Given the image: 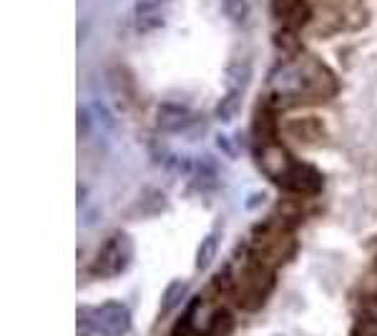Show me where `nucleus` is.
I'll use <instances>...</instances> for the list:
<instances>
[{"instance_id": "nucleus-14", "label": "nucleus", "mask_w": 377, "mask_h": 336, "mask_svg": "<svg viewBox=\"0 0 377 336\" xmlns=\"http://www.w3.org/2000/svg\"><path fill=\"white\" fill-rule=\"evenodd\" d=\"M161 3H166V0H136V15H151L156 13L161 8Z\"/></svg>"}, {"instance_id": "nucleus-11", "label": "nucleus", "mask_w": 377, "mask_h": 336, "mask_svg": "<svg viewBox=\"0 0 377 336\" xmlns=\"http://www.w3.org/2000/svg\"><path fill=\"white\" fill-rule=\"evenodd\" d=\"M217 249H219V236L217 233H209L204 236V241L199 244V251H196V269L199 271H206L212 266V261L217 258Z\"/></svg>"}, {"instance_id": "nucleus-17", "label": "nucleus", "mask_w": 377, "mask_h": 336, "mask_svg": "<svg viewBox=\"0 0 377 336\" xmlns=\"http://www.w3.org/2000/svg\"><path fill=\"white\" fill-rule=\"evenodd\" d=\"M83 198H86V186L78 184V204H83Z\"/></svg>"}, {"instance_id": "nucleus-1", "label": "nucleus", "mask_w": 377, "mask_h": 336, "mask_svg": "<svg viewBox=\"0 0 377 336\" xmlns=\"http://www.w3.org/2000/svg\"><path fill=\"white\" fill-rule=\"evenodd\" d=\"M251 256L267 269L285 264L287 258L294 254V241H292L290 226H277L269 221L257 224L251 231Z\"/></svg>"}, {"instance_id": "nucleus-9", "label": "nucleus", "mask_w": 377, "mask_h": 336, "mask_svg": "<svg viewBox=\"0 0 377 336\" xmlns=\"http://www.w3.org/2000/svg\"><path fill=\"white\" fill-rule=\"evenodd\" d=\"M242 88H229L226 91V96L217 103V118L224 121V123H229V121L234 118L239 113V106H242Z\"/></svg>"}, {"instance_id": "nucleus-13", "label": "nucleus", "mask_w": 377, "mask_h": 336, "mask_svg": "<svg viewBox=\"0 0 377 336\" xmlns=\"http://www.w3.org/2000/svg\"><path fill=\"white\" fill-rule=\"evenodd\" d=\"M219 6H221L224 18L237 23V26L249 18V0H219Z\"/></svg>"}, {"instance_id": "nucleus-6", "label": "nucleus", "mask_w": 377, "mask_h": 336, "mask_svg": "<svg viewBox=\"0 0 377 336\" xmlns=\"http://www.w3.org/2000/svg\"><path fill=\"white\" fill-rule=\"evenodd\" d=\"M194 121V113L181 103H161L156 111V125L164 133H184Z\"/></svg>"}, {"instance_id": "nucleus-3", "label": "nucleus", "mask_w": 377, "mask_h": 336, "mask_svg": "<svg viewBox=\"0 0 377 336\" xmlns=\"http://www.w3.org/2000/svg\"><path fill=\"white\" fill-rule=\"evenodd\" d=\"M274 184L287 193H294V196H315V193L322 191L324 176L319 173L317 166L312 163H294L292 161L287 166V171L274 181Z\"/></svg>"}, {"instance_id": "nucleus-15", "label": "nucleus", "mask_w": 377, "mask_h": 336, "mask_svg": "<svg viewBox=\"0 0 377 336\" xmlns=\"http://www.w3.org/2000/svg\"><path fill=\"white\" fill-rule=\"evenodd\" d=\"M93 111H96V116L101 118V123L106 125V131H113V118H111V113H108V108L103 106V103H93Z\"/></svg>"}, {"instance_id": "nucleus-2", "label": "nucleus", "mask_w": 377, "mask_h": 336, "mask_svg": "<svg viewBox=\"0 0 377 336\" xmlns=\"http://www.w3.org/2000/svg\"><path fill=\"white\" fill-rule=\"evenodd\" d=\"M133 258V241L126 236L124 231H116L101 244L99 254L91 264V276L96 278H113L124 274L126 266Z\"/></svg>"}, {"instance_id": "nucleus-4", "label": "nucleus", "mask_w": 377, "mask_h": 336, "mask_svg": "<svg viewBox=\"0 0 377 336\" xmlns=\"http://www.w3.org/2000/svg\"><path fill=\"white\" fill-rule=\"evenodd\" d=\"M93 329L101 336H126L131 329V314L124 301H103L93 311Z\"/></svg>"}, {"instance_id": "nucleus-8", "label": "nucleus", "mask_w": 377, "mask_h": 336, "mask_svg": "<svg viewBox=\"0 0 377 336\" xmlns=\"http://www.w3.org/2000/svg\"><path fill=\"white\" fill-rule=\"evenodd\" d=\"M186 294V281H181V278H176V281H171L169 286L164 289V294H161V311H159V317H169L176 306L181 303V299H184Z\"/></svg>"}, {"instance_id": "nucleus-16", "label": "nucleus", "mask_w": 377, "mask_h": 336, "mask_svg": "<svg viewBox=\"0 0 377 336\" xmlns=\"http://www.w3.org/2000/svg\"><path fill=\"white\" fill-rule=\"evenodd\" d=\"M88 128H91V116L83 106L78 108V136H86Z\"/></svg>"}, {"instance_id": "nucleus-5", "label": "nucleus", "mask_w": 377, "mask_h": 336, "mask_svg": "<svg viewBox=\"0 0 377 336\" xmlns=\"http://www.w3.org/2000/svg\"><path fill=\"white\" fill-rule=\"evenodd\" d=\"M271 8H274V15L282 23V28L290 33L302 30L312 18V8L307 0H271Z\"/></svg>"}, {"instance_id": "nucleus-10", "label": "nucleus", "mask_w": 377, "mask_h": 336, "mask_svg": "<svg viewBox=\"0 0 377 336\" xmlns=\"http://www.w3.org/2000/svg\"><path fill=\"white\" fill-rule=\"evenodd\" d=\"M234 329V317L232 311L226 309H217L206 324V331L201 336H229V331Z\"/></svg>"}, {"instance_id": "nucleus-12", "label": "nucleus", "mask_w": 377, "mask_h": 336, "mask_svg": "<svg viewBox=\"0 0 377 336\" xmlns=\"http://www.w3.org/2000/svg\"><path fill=\"white\" fill-rule=\"evenodd\" d=\"M199 306H201V297H194L192 303L186 306V311L179 317V321L174 324L171 336H192V326H194V319H196V314H199Z\"/></svg>"}, {"instance_id": "nucleus-7", "label": "nucleus", "mask_w": 377, "mask_h": 336, "mask_svg": "<svg viewBox=\"0 0 377 336\" xmlns=\"http://www.w3.org/2000/svg\"><path fill=\"white\" fill-rule=\"evenodd\" d=\"M290 136L302 141V143H317L324 139V123L317 116H302V118L290 121Z\"/></svg>"}]
</instances>
